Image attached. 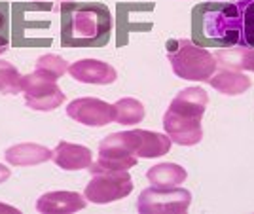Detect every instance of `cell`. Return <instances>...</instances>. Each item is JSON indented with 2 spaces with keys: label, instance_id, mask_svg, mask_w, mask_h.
Instances as JSON below:
<instances>
[{
  "label": "cell",
  "instance_id": "30bf717a",
  "mask_svg": "<svg viewBox=\"0 0 254 214\" xmlns=\"http://www.w3.org/2000/svg\"><path fill=\"white\" fill-rule=\"evenodd\" d=\"M163 131L171 139V142L179 146H195L203 139L201 118L179 114L169 108L163 116Z\"/></svg>",
  "mask_w": 254,
  "mask_h": 214
},
{
  "label": "cell",
  "instance_id": "ba28073f",
  "mask_svg": "<svg viewBox=\"0 0 254 214\" xmlns=\"http://www.w3.org/2000/svg\"><path fill=\"white\" fill-rule=\"evenodd\" d=\"M118 137L127 150L133 152L137 158H144V160H154L159 156H165L173 144L167 135L146 131V129L122 131V133H118Z\"/></svg>",
  "mask_w": 254,
  "mask_h": 214
},
{
  "label": "cell",
  "instance_id": "cb8c5ba5",
  "mask_svg": "<svg viewBox=\"0 0 254 214\" xmlns=\"http://www.w3.org/2000/svg\"><path fill=\"white\" fill-rule=\"evenodd\" d=\"M17 213V209H13V207H10V205H2L0 203V213Z\"/></svg>",
  "mask_w": 254,
  "mask_h": 214
},
{
  "label": "cell",
  "instance_id": "7402d4cb",
  "mask_svg": "<svg viewBox=\"0 0 254 214\" xmlns=\"http://www.w3.org/2000/svg\"><path fill=\"white\" fill-rule=\"evenodd\" d=\"M10 176H11V171L6 167V165H2V163H0V184H4Z\"/></svg>",
  "mask_w": 254,
  "mask_h": 214
},
{
  "label": "cell",
  "instance_id": "7a4b0ae2",
  "mask_svg": "<svg viewBox=\"0 0 254 214\" xmlns=\"http://www.w3.org/2000/svg\"><path fill=\"white\" fill-rule=\"evenodd\" d=\"M63 44H87L105 38L112 29V13L105 4L64 2Z\"/></svg>",
  "mask_w": 254,
  "mask_h": 214
},
{
  "label": "cell",
  "instance_id": "603a6c76",
  "mask_svg": "<svg viewBox=\"0 0 254 214\" xmlns=\"http://www.w3.org/2000/svg\"><path fill=\"white\" fill-rule=\"evenodd\" d=\"M8 50V36L6 32H0V55Z\"/></svg>",
  "mask_w": 254,
  "mask_h": 214
},
{
  "label": "cell",
  "instance_id": "ffe728a7",
  "mask_svg": "<svg viewBox=\"0 0 254 214\" xmlns=\"http://www.w3.org/2000/svg\"><path fill=\"white\" fill-rule=\"evenodd\" d=\"M66 70H68L66 61H64L63 57L53 55V54L42 55V57H38V61L34 63V72L44 76V78H48V80H52V82H57Z\"/></svg>",
  "mask_w": 254,
  "mask_h": 214
},
{
  "label": "cell",
  "instance_id": "8992f818",
  "mask_svg": "<svg viewBox=\"0 0 254 214\" xmlns=\"http://www.w3.org/2000/svg\"><path fill=\"white\" fill-rule=\"evenodd\" d=\"M21 93L25 95L27 107L38 112H52L64 103V93L57 82H52L36 72L21 76Z\"/></svg>",
  "mask_w": 254,
  "mask_h": 214
},
{
  "label": "cell",
  "instance_id": "9c48e42d",
  "mask_svg": "<svg viewBox=\"0 0 254 214\" xmlns=\"http://www.w3.org/2000/svg\"><path fill=\"white\" fill-rule=\"evenodd\" d=\"M66 116L87 127H105L114 121V107L101 99L82 97L68 103Z\"/></svg>",
  "mask_w": 254,
  "mask_h": 214
},
{
  "label": "cell",
  "instance_id": "d6986e66",
  "mask_svg": "<svg viewBox=\"0 0 254 214\" xmlns=\"http://www.w3.org/2000/svg\"><path fill=\"white\" fill-rule=\"evenodd\" d=\"M218 64H224L228 68L235 70H251L254 72V48H233V50H222L216 55Z\"/></svg>",
  "mask_w": 254,
  "mask_h": 214
},
{
  "label": "cell",
  "instance_id": "e0dca14e",
  "mask_svg": "<svg viewBox=\"0 0 254 214\" xmlns=\"http://www.w3.org/2000/svg\"><path fill=\"white\" fill-rule=\"evenodd\" d=\"M146 178L150 184H154L158 188H175L188 178V172L177 163H158L148 169Z\"/></svg>",
  "mask_w": 254,
  "mask_h": 214
},
{
  "label": "cell",
  "instance_id": "6da1fadb",
  "mask_svg": "<svg viewBox=\"0 0 254 214\" xmlns=\"http://www.w3.org/2000/svg\"><path fill=\"white\" fill-rule=\"evenodd\" d=\"M203 29L220 44L254 48V0H209L203 6Z\"/></svg>",
  "mask_w": 254,
  "mask_h": 214
},
{
  "label": "cell",
  "instance_id": "ac0fdd59",
  "mask_svg": "<svg viewBox=\"0 0 254 214\" xmlns=\"http://www.w3.org/2000/svg\"><path fill=\"white\" fill-rule=\"evenodd\" d=\"M112 107H114V121L122 123V125L140 123L146 116L144 105L137 99H133V97H124V99L116 101Z\"/></svg>",
  "mask_w": 254,
  "mask_h": 214
},
{
  "label": "cell",
  "instance_id": "8fae6325",
  "mask_svg": "<svg viewBox=\"0 0 254 214\" xmlns=\"http://www.w3.org/2000/svg\"><path fill=\"white\" fill-rule=\"evenodd\" d=\"M68 72L76 82L95 84V86L114 84L118 78L116 68L101 59H80L68 66Z\"/></svg>",
  "mask_w": 254,
  "mask_h": 214
},
{
  "label": "cell",
  "instance_id": "4fadbf2b",
  "mask_svg": "<svg viewBox=\"0 0 254 214\" xmlns=\"http://www.w3.org/2000/svg\"><path fill=\"white\" fill-rule=\"evenodd\" d=\"M53 161L63 171H82L93 163V154L87 146L61 140L53 150Z\"/></svg>",
  "mask_w": 254,
  "mask_h": 214
},
{
  "label": "cell",
  "instance_id": "5b68a950",
  "mask_svg": "<svg viewBox=\"0 0 254 214\" xmlns=\"http://www.w3.org/2000/svg\"><path fill=\"white\" fill-rule=\"evenodd\" d=\"M133 192V180L127 171H105L93 174L85 186V199L89 203L106 205L120 201Z\"/></svg>",
  "mask_w": 254,
  "mask_h": 214
},
{
  "label": "cell",
  "instance_id": "7c38bea8",
  "mask_svg": "<svg viewBox=\"0 0 254 214\" xmlns=\"http://www.w3.org/2000/svg\"><path fill=\"white\" fill-rule=\"evenodd\" d=\"M85 195L76 192H48L38 197L36 211L42 214H70L85 209Z\"/></svg>",
  "mask_w": 254,
  "mask_h": 214
},
{
  "label": "cell",
  "instance_id": "277c9868",
  "mask_svg": "<svg viewBox=\"0 0 254 214\" xmlns=\"http://www.w3.org/2000/svg\"><path fill=\"white\" fill-rule=\"evenodd\" d=\"M191 193L184 188H146L138 195L137 211L140 214H182L190 209Z\"/></svg>",
  "mask_w": 254,
  "mask_h": 214
},
{
  "label": "cell",
  "instance_id": "44dd1931",
  "mask_svg": "<svg viewBox=\"0 0 254 214\" xmlns=\"http://www.w3.org/2000/svg\"><path fill=\"white\" fill-rule=\"evenodd\" d=\"M0 93L4 95H17L21 93V74L19 70L8 61L0 59Z\"/></svg>",
  "mask_w": 254,
  "mask_h": 214
},
{
  "label": "cell",
  "instance_id": "d4e9b609",
  "mask_svg": "<svg viewBox=\"0 0 254 214\" xmlns=\"http://www.w3.org/2000/svg\"><path fill=\"white\" fill-rule=\"evenodd\" d=\"M34 2H50V0H34ZM52 2H61V4H64V2H74V0H52Z\"/></svg>",
  "mask_w": 254,
  "mask_h": 214
},
{
  "label": "cell",
  "instance_id": "52a82bcc",
  "mask_svg": "<svg viewBox=\"0 0 254 214\" xmlns=\"http://www.w3.org/2000/svg\"><path fill=\"white\" fill-rule=\"evenodd\" d=\"M137 156L124 146V142L120 140L118 133H112L106 139L101 140L97 161L87 167V171L91 174L105 171H127V169L137 165Z\"/></svg>",
  "mask_w": 254,
  "mask_h": 214
},
{
  "label": "cell",
  "instance_id": "9a60e30c",
  "mask_svg": "<svg viewBox=\"0 0 254 214\" xmlns=\"http://www.w3.org/2000/svg\"><path fill=\"white\" fill-rule=\"evenodd\" d=\"M4 158L13 167H29V165H40V163L53 160V152L42 144L23 142V144L10 146L4 152Z\"/></svg>",
  "mask_w": 254,
  "mask_h": 214
},
{
  "label": "cell",
  "instance_id": "2e32d148",
  "mask_svg": "<svg viewBox=\"0 0 254 214\" xmlns=\"http://www.w3.org/2000/svg\"><path fill=\"white\" fill-rule=\"evenodd\" d=\"M209 105V95L203 87H186L182 89L179 95L171 101L169 110L179 112V114H186V116H193V118H203L205 108Z\"/></svg>",
  "mask_w": 254,
  "mask_h": 214
},
{
  "label": "cell",
  "instance_id": "5bb4252c",
  "mask_svg": "<svg viewBox=\"0 0 254 214\" xmlns=\"http://www.w3.org/2000/svg\"><path fill=\"white\" fill-rule=\"evenodd\" d=\"M207 84L212 89H216L218 93L228 97L241 95V93H245L249 87L253 86V82H251L249 76L239 72V70H235V68H228V66L216 68L214 74L207 80Z\"/></svg>",
  "mask_w": 254,
  "mask_h": 214
},
{
  "label": "cell",
  "instance_id": "3957f363",
  "mask_svg": "<svg viewBox=\"0 0 254 214\" xmlns=\"http://www.w3.org/2000/svg\"><path fill=\"white\" fill-rule=\"evenodd\" d=\"M167 59H169L173 72L180 80L207 82L218 68L216 57L205 48L195 46L188 38H179V40L169 42Z\"/></svg>",
  "mask_w": 254,
  "mask_h": 214
}]
</instances>
